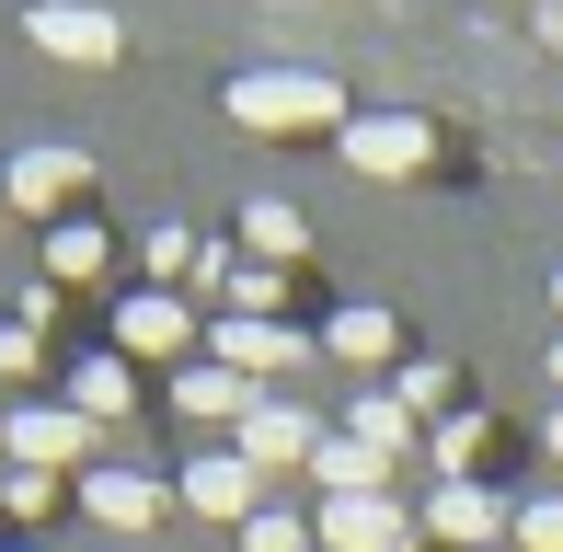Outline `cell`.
I'll return each instance as SVG.
<instances>
[{"label":"cell","instance_id":"9","mask_svg":"<svg viewBox=\"0 0 563 552\" xmlns=\"http://www.w3.org/2000/svg\"><path fill=\"white\" fill-rule=\"evenodd\" d=\"M230 449H242L253 472H276V461H311V449H322V426L299 415V404H265V391H253V415H242V438H230Z\"/></svg>","mask_w":563,"mask_h":552},{"label":"cell","instance_id":"12","mask_svg":"<svg viewBox=\"0 0 563 552\" xmlns=\"http://www.w3.org/2000/svg\"><path fill=\"white\" fill-rule=\"evenodd\" d=\"M115 345H126V357H185L196 322H185V299H173V288H139V299L115 311Z\"/></svg>","mask_w":563,"mask_h":552},{"label":"cell","instance_id":"23","mask_svg":"<svg viewBox=\"0 0 563 552\" xmlns=\"http://www.w3.org/2000/svg\"><path fill=\"white\" fill-rule=\"evenodd\" d=\"M196 254H208V242H185V231H150V276H196Z\"/></svg>","mask_w":563,"mask_h":552},{"label":"cell","instance_id":"19","mask_svg":"<svg viewBox=\"0 0 563 552\" xmlns=\"http://www.w3.org/2000/svg\"><path fill=\"white\" fill-rule=\"evenodd\" d=\"M483 438H495L483 415H449V426H438V484H472V449H483Z\"/></svg>","mask_w":563,"mask_h":552},{"label":"cell","instance_id":"16","mask_svg":"<svg viewBox=\"0 0 563 552\" xmlns=\"http://www.w3.org/2000/svg\"><path fill=\"white\" fill-rule=\"evenodd\" d=\"M126 404H139V380H126V357H81V368H69V415L115 426Z\"/></svg>","mask_w":563,"mask_h":552},{"label":"cell","instance_id":"13","mask_svg":"<svg viewBox=\"0 0 563 552\" xmlns=\"http://www.w3.org/2000/svg\"><path fill=\"white\" fill-rule=\"evenodd\" d=\"M208 357L230 368V380H265V368H299V334H288V322H219Z\"/></svg>","mask_w":563,"mask_h":552},{"label":"cell","instance_id":"21","mask_svg":"<svg viewBox=\"0 0 563 552\" xmlns=\"http://www.w3.org/2000/svg\"><path fill=\"white\" fill-rule=\"evenodd\" d=\"M391 404H402V415H438V404H449V368H438V357H402Z\"/></svg>","mask_w":563,"mask_h":552},{"label":"cell","instance_id":"8","mask_svg":"<svg viewBox=\"0 0 563 552\" xmlns=\"http://www.w3.org/2000/svg\"><path fill=\"white\" fill-rule=\"evenodd\" d=\"M506 518H518V507H495L483 484H438V495H426V530H438L449 552H495Z\"/></svg>","mask_w":563,"mask_h":552},{"label":"cell","instance_id":"10","mask_svg":"<svg viewBox=\"0 0 563 552\" xmlns=\"http://www.w3.org/2000/svg\"><path fill=\"white\" fill-rule=\"evenodd\" d=\"M81 518H92V530H150V518H162V484L126 472V461H104V472H81Z\"/></svg>","mask_w":563,"mask_h":552},{"label":"cell","instance_id":"26","mask_svg":"<svg viewBox=\"0 0 563 552\" xmlns=\"http://www.w3.org/2000/svg\"><path fill=\"white\" fill-rule=\"evenodd\" d=\"M552 380H563V345H552Z\"/></svg>","mask_w":563,"mask_h":552},{"label":"cell","instance_id":"25","mask_svg":"<svg viewBox=\"0 0 563 552\" xmlns=\"http://www.w3.org/2000/svg\"><path fill=\"white\" fill-rule=\"evenodd\" d=\"M552 461H563V415H552Z\"/></svg>","mask_w":563,"mask_h":552},{"label":"cell","instance_id":"3","mask_svg":"<svg viewBox=\"0 0 563 552\" xmlns=\"http://www.w3.org/2000/svg\"><path fill=\"white\" fill-rule=\"evenodd\" d=\"M334 150H345L356 173H379V185H402V173H426V162H438L426 115H345V128H334Z\"/></svg>","mask_w":563,"mask_h":552},{"label":"cell","instance_id":"24","mask_svg":"<svg viewBox=\"0 0 563 552\" xmlns=\"http://www.w3.org/2000/svg\"><path fill=\"white\" fill-rule=\"evenodd\" d=\"M12 368H35V322H0V380Z\"/></svg>","mask_w":563,"mask_h":552},{"label":"cell","instance_id":"2","mask_svg":"<svg viewBox=\"0 0 563 552\" xmlns=\"http://www.w3.org/2000/svg\"><path fill=\"white\" fill-rule=\"evenodd\" d=\"M92 438H104V426L69 415V404H23V415H0V449H12V472H81V461H92Z\"/></svg>","mask_w":563,"mask_h":552},{"label":"cell","instance_id":"11","mask_svg":"<svg viewBox=\"0 0 563 552\" xmlns=\"http://www.w3.org/2000/svg\"><path fill=\"white\" fill-rule=\"evenodd\" d=\"M322 357H334V368H402V322L368 311V299H345V311L322 322Z\"/></svg>","mask_w":563,"mask_h":552},{"label":"cell","instance_id":"22","mask_svg":"<svg viewBox=\"0 0 563 552\" xmlns=\"http://www.w3.org/2000/svg\"><path fill=\"white\" fill-rule=\"evenodd\" d=\"M242 552H311V530L299 518H242Z\"/></svg>","mask_w":563,"mask_h":552},{"label":"cell","instance_id":"18","mask_svg":"<svg viewBox=\"0 0 563 552\" xmlns=\"http://www.w3.org/2000/svg\"><path fill=\"white\" fill-rule=\"evenodd\" d=\"M299 242H311V231H299V208H276V196H253V208H242V254H253V265H288Z\"/></svg>","mask_w":563,"mask_h":552},{"label":"cell","instance_id":"1","mask_svg":"<svg viewBox=\"0 0 563 552\" xmlns=\"http://www.w3.org/2000/svg\"><path fill=\"white\" fill-rule=\"evenodd\" d=\"M230 115L242 128H345V104H334V81L322 69H253V81H230Z\"/></svg>","mask_w":563,"mask_h":552},{"label":"cell","instance_id":"20","mask_svg":"<svg viewBox=\"0 0 563 552\" xmlns=\"http://www.w3.org/2000/svg\"><path fill=\"white\" fill-rule=\"evenodd\" d=\"M506 541L518 552H563V495H529V507L506 518Z\"/></svg>","mask_w":563,"mask_h":552},{"label":"cell","instance_id":"14","mask_svg":"<svg viewBox=\"0 0 563 552\" xmlns=\"http://www.w3.org/2000/svg\"><path fill=\"white\" fill-rule=\"evenodd\" d=\"M334 438H345V449H368V461L391 472V461H402V438H415V415H402L391 391H356V415L334 426Z\"/></svg>","mask_w":563,"mask_h":552},{"label":"cell","instance_id":"6","mask_svg":"<svg viewBox=\"0 0 563 552\" xmlns=\"http://www.w3.org/2000/svg\"><path fill=\"white\" fill-rule=\"evenodd\" d=\"M23 35L46 46V58H81V69H104L115 58V12H92V0H35V12H23Z\"/></svg>","mask_w":563,"mask_h":552},{"label":"cell","instance_id":"5","mask_svg":"<svg viewBox=\"0 0 563 552\" xmlns=\"http://www.w3.org/2000/svg\"><path fill=\"white\" fill-rule=\"evenodd\" d=\"M81 185H92V162H81V150H58V139L12 150V173H0V196H12V208H35L46 231L69 219V196H81Z\"/></svg>","mask_w":563,"mask_h":552},{"label":"cell","instance_id":"7","mask_svg":"<svg viewBox=\"0 0 563 552\" xmlns=\"http://www.w3.org/2000/svg\"><path fill=\"white\" fill-rule=\"evenodd\" d=\"M185 507L242 530V518H265V472H253L242 449H208V461H185Z\"/></svg>","mask_w":563,"mask_h":552},{"label":"cell","instance_id":"17","mask_svg":"<svg viewBox=\"0 0 563 552\" xmlns=\"http://www.w3.org/2000/svg\"><path fill=\"white\" fill-rule=\"evenodd\" d=\"M173 404H185V415H208V426H219V415L242 426V415H253V380H230V368L208 357V368H173Z\"/></svg>","mask_w":563,"mask_h":552},{"label":"cell","instance_id":"4","mask_svg":"<svg viewBox=\"0 0 563 552\" xmlns=\"http://www.w3.org/2000/svg\"><path fill=\"white\" fill-rule=\"evenodd\" d=\"M311 552H415V518H402L391 495H322Z\"/></svg>","mask_w":563,"mask_h":552},{"label":"cell","instance_id":"15","mask_svg":"<svg viewBox=\"0 0 563 552\" xmlns=\"http://www.w3.org/2000/svg\"><path fill=\"white\" fill-rule=\"evenodd\" d=\"M115 265V242L92 231V219H58V231H46V288H81V276H104Z\"/></svg>","mask_w":563,"mask_h":552}]
</instances>
